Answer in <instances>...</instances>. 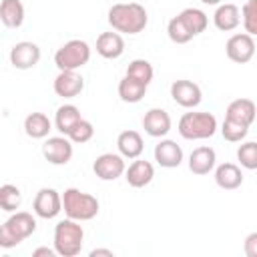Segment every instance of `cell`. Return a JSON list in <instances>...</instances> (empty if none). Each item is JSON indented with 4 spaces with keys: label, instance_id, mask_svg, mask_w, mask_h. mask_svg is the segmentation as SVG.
I'll use <instances>...</instances> for the list:
<instances>
[{
    "label": "cell",
    "instance_id": "cell-29",
    "mask_svg": "<svg viewBox=\"0 0 257 257\" xmlns=\"http://www.w3.org/2000/svg\"><path fill=\"white\" fill-rule=\"evenodd\" d=\"M22 205V193L16 185H2L0 187V209L14 213Z\"/></svg>",
    "mask_w": 257,
    "mask_h": 257
},
{
    "label": "cell",
    "instance_id": "cell-25",
    "mask_svg": "<svg viewBox=\"0 0 257 257\" xmlns=\"http://www.w3.org/2000/svg\"><path fill=\"white\" fill-rule=\"evenodd\" d=\"M147 94V84L131 78L124 74V78H120L118 82V96L122 102H128V104H135V102H141L143 96Z\"/></svg>",
    "mask_w": 257,
    "mask_h": 257
},
{
    "label": "cell",
    "instance_id": "cell-7",
    "mask_svg": "<svg viewBox=\"0 0 257 257\" xmlns=\"http://www.w3.org/2000/svg\"><path fill=\"white\" fill-rule=\"evenodd\" d=\"M225 52H227L229 60H233L237 64H245L255 56V40L247 32H237L227 40Z\"/></svg>",
    "mask_w": 257,
    "mask_h": 257
},
{
    "label": "cell",
    "instance_id": "cell-38",
    "mask_svg": "<svg viewBox=\"0 0 257 257\" xmlns=\"http://www.w3.org/2000/svg\"><path fill=\"white\" fill-rule=\"evenodd\" d=\"M96 255H108V257H112V251L110 249H92L90 251V257H96Z\"/></svg>",
    "mask_w": 257,
    "mask_h": 257
},
{
    "label": "cell",
    "instance_id": "cell-21",
    "mask_svg": "<svg viewBox=\"0 0 257 257\" xmlns=\"http://www.w3.org/2000/svg\"><path fill=\"white\" fill-rule=\"evenodd\" d=\"M215 183L225 191L239 189L243 185V173L235 163H223L215 169Z\"/></svg>",
    "mask_w": 257,
    "mask_h": 257
},
{
    "label": "cell",
    "instance_id": "cell-31",
    "mask_svg": "<svg viewBox=\"0 0 257 257\" xmlns=\"http://www.w3.org/2000/svg\"><path fill=\"white\" fill-rule=\"evenodd\" d=\"M66 137H68L70 143H74V145H84V143H88V141L94 137V126H92L90 120L80 118V120L68 131Z\"/></svg>",
    "mask_w": 257,
    "mask_h": 257
},
{
    "label": "cell",
    "instance_id": "cell-23",
    "mask_svg": "<svg viewBox=\"0 0 257 257\" xmlns=\"http://www.w3.org/2000/svg\"><path fill=\"white\" fill-rule=\"evenodd\" d=\"M0 22L6 28H20L24 22V4L20 0H0Z\"/></svg>",
    "mask_w": 257,
    "mask_h": 257
},
{
    "label": "cell",
    "instance_id": "cell-4",
    "mask_svg": "<svg viewBox=\"0 0 257 257\" xmlns=\"http://www.w3.org/2000/svg\"><path fill=\"white\" fill-rule=\"evenodd\" d=\"M179 135L187 141L211 139L217 133V118L211 112H185L179 118Z\"/></svg>",
    "mask_w": 257,
    "mask_h": 257
},
{
    "label": "cell",
    "instance_id": "cell-8",
    "mask_svg": "<svg viewBox=\"0 0 257 257\" xmlns=\"http://www.w3.org/2000/svg\"><path fill=\"white\" fill-rule=\"evenodd\" d=\"M40 62V46L30 40L16 42L10 48V64L18 70H30Z\"/></svg>",
    "mask_w": 257,
    "mask_h": 257
},
{
    "label": "cell",
    "instance_id": "cell-15",
    "mask_svg": "<svg viewBox=\"0 0 257 257\" xmlns=\"http://www.w3.org/2000/svg\"><path fill=\"white\" fill-rule=\"evenodd\" d=\"M155 177V167L149 161H143L137 157V161H133L126 169H124V179L131 187L135 189H143L147 187Z\"/></svg>",
    "mask_w": 257,
    "mask_h": 257
},
{
    "label": "cell",
    "instance_id": "cell-19",
    "mask_svg": "<svg viewBox=\"0 0 257 257\" xmlns=\"http://www.w3.org/2000/svg\"><path fill=\"white\" fill-rule=\"evenodd\" d=\"M213 24L223 30V32H231L235 30L239 24H241V12L235 4L231 2H225V4H219L215 14H213Z\"/></svg>",
    "mask_w": 257,
    "mask_h": 257
},
{
    "label": "cell",
    "instance_id": "cell-17",
    "mask_svg": "<svg viewBox=\"0 0 257 257\" xmlns=\"http://www.w3.org/2000/svg\"><path fill=\"white\" fill-rule=\"evenodd\" d=\"M96 52L106 58V60H114L118 56H122L124 52V40L118 32H102L96 38Z\"/></svg>",
    "mask_w": 257,
    "mask_h": 257
},
{
    "label": "cell",
    "instance_id": "cell-1",
    "mask_svg": "<svg viewBox=\"0 0 257 257\" xmlns=\"http://www.w3.org/2000/svg\"><path fill=\"white\" fill-rule=\"evenodd\" d=\"M108 24L122 34H139L149 24V14L139 2H118L108 8Z\"/></svg>",
    "mask_w": 257,
    "mask_h": 257
},
{
    "label": "cell",
    "instance_id": "cell-10",
    "mask_svg": "<svg viewBox=\"0 0 257 257\" xmlns=\"http://www.w3.org/2000/svg\"><path fill=\"white\" fill-rule=\"evenodd\" d=\"M72 143L68 137H48L42 145V155L50 165H66L72 159Z\"/></svg>",
    "mask_w": 257,
    "mask_h": 257
},
{
    "label": "cell",
    "instance_id": "cell-33",
    "mask_svg": "<svg viewBox=\"0 0 257 257\" xmlns=\"http://www.w3.org/2000/svg\"><path fill=\"white\" fill-rule=\"evenodd\" d=\"M241 22L247 34H257V0H247L241 6Z\"/></svg>",
    "mask_w": 257,
    "mask_h": 257
},
{
    "label": "cell",
    "instance_id": "cell-37",
    "mask_svg": "<svg viewBox=\"0 0 257 257\" xmlns=\"http://www.w3.org/2000/svg\"><path fill=\"white\" fill-rule=\"evenodd\" d=\"M32 255H34V257H40V255L52 257V255H56V251H54V249H48V247H38V249L32 251Z\"/></svg>",
    "mask_w": 257,
    "mask_h": 257
},
{
    "label": "cell",
    "instance_id": "cell-9",
    "mask_svg": "<svg viewBox=\"0 0 257 257\" xmlns=\"http://www.w3.org/2000/svg\"><path fill=\"white\" fill-rule=\"evenodd\" d=\"M32 209L40 219H54L62 211V197L56 189L42 187L34 197Z\"/></svg>",
    "mask_w": 257,
    "mask_h": 257
},
{
    "label": "cell",
    "instance_id": "cell-32",
    "mask_svg": "<svg viewBox=\"0 0 257 257\" xmlns=\"http://www.w3.org/2000/svg\"><path fill=\"white\" fill-rule=\"evenodd\" d=\"M247 133H249V126H245L241 122H235L231 118H225L223 124H221V135L229 143H241L247 137Z\"/></svg>",
    "mask_w": 257,
    "mask_h": 257
},
{
    "label": "cell",
    "instance_id": "cell-3",
    "mask_svg": "<svg viewBox=\"0 0 257 257\" xmlns=\"http://www.w3.org/2000/svg\"><path fill=\"white\" fill-rule=\"evenodd\" d=\"M62 211L66 213L68 219L74 221H90L98 215V199L90 193H82L80 189H66L62 195Z\"/></svg>",
    "mask_w": 257,
    "mask_h": 257
},
{
    "label": "cell",
    "instance_id": "cell-28",
    "mask_svg": "<svg viewBox=\"0 0 257 257\" xmlns=\"http://www.w3.org/2000/svg\"><path fill=\"white\" fill-rule=\"evenodd\" d=\"M126 76H131V78H135V80H139V82H143V84L149 86L151 80H153V76H155V70H153V64L149 60L135 58L126 66Z\"/></svg>",
    "mask_w": 257,
    "mask_h": 257
},
{
    "label": "cell",
    "instance_id": "cell-35",
    "mask_svg": "<svg viewBox=\"0 0 257 257\" xmlns=\"http://www.w3.org/2000/svg\"><path fill=\"white\" fill-rule=\"evenodd\" d=\"M22 241L6 227V223L4 225H0V247L2 249H12V247H16V245H20Z\"/></svg>",
    "mask_w": 257,
    "mask_h": 257
},
{
    "label": "cell",
    "instance_id": "cell-36",
    "mask_svg": "<svg viewBox=\"0 0 257 257\" xmlns=\"http://www.w3.org/2000/svg\"><path fill=\"white\" fill-rule=\"evenodd\" d=\"M245 253L247 257H257V233H251L245 241Z\"/></svg>",
    "mask_w": 257,
    "mask_h": 257
},
{
    "label": "cell",
    "instance_id": "cell-34",
    "mask_svg": "<svg viewBox=\"0 0 257 257\" xmlns=\"http://www.w3.org/2000/svg\"><path fill=\"white\" fill-rule=\"evenodd\" d=\"M237 159L241 163V167H245L247 171H255L257 169V143L247 141L237 149Z\"/></svg>",
    "mask_w": 257,
    "mask_h": 257
},
{
    "label": "cell",
    "instance_id": "cell-13",
    "mask_svg": "<svg viewBox=\"0 0 257 257\" xmlns=\"http://www.w3.org/2000/svg\"><path fill=\"white\" fill-rule=\"evenodd\" d=\"M143 128L149 137L161 139L171 131V116L165 108H151L143 116Z\"/></svg>",
    "mask_w": 257,
    "mask_h": 257
},
{
    "label": "cell",
    "instance_id": "cell-18",
    "mask_svg": "<svg viewBox=\"0 0 257 257\" xmlns=\"http://www.w3.org/2000/svg\"><path fill=\"white\" fill-rule=\"evenodd\" d=\"M225 118H231L235 122H241L245 126H251L255 120V102L251 98H235L229 102Z\"/></svg>",
    "mask_w": 257,
    "mask_h": 257
},
{
    "label": "cell",
    "instance_id": "cell-6",
    "mask_svg": "<svg viewBox=\"0 0 257 257\" xmlns=\"http://www.w3.org/2000/svg\"><path fill=\"white\" fill-rule=\"evenodd\" d=\"M124 169H126L124 157L116 153H102L92 163V171L100 181H116L118 177L124 175Z\"/></svg>",
    "mask_w": 257,
    "mask_h": 257
},
{
    "label": "cell",
    "instance_id": "cell-11",
    "mask_svg": "<svg viewBox=\"0 0 257 257\" xmlns=\"http://www.w3.org/2000/svg\"><path fill=\"white\" fill-rule=\"evenodd\" d=\"M171 96H173V100H175L179 106H183V108H195V106H199L201 100H203L201 86H199L197 82L185 80V78L175 80V82L171 84Z\"/></svg>",
    "mask_w": 257,
    "mask_h": 257
},
{
    "label": "cell",
    "instance_id": "cell-24",
    "mask_svg": "<svg viewBox=\"0 0 257 257\" xmlns=\"http://www.w3.org/2000/svg\"><path fill=\"white\" fill-rule=\"evenodd\" d=\"M24 131L30 139H46L52 131V122L44 112H30L24 118Z\"/></svg>",
    "mask_w": 257,
    "mask_h": 257
},
{
    "label": "cell",
    "instance_id": "cell-2",
    "mask_svg": "<svg viewBox=\"0 0 257 257\" xmlns=\"http://www.w3.org/2000/svg\"><path fill=\"white\" fill-rule=\"evenodd\" d=\"M84 241V229L80 221L74 219H62L54 227V251L62 257H76L82 251Z\"/></svg>",
    "mask_w": 257,
    "mask_h": 257
},
{
    "label": "cell",
    "instance_id": "cell-20",
    "mask_svg": "<svg viewBox=\"0 0 257 257\" xmlns=\"http://www.w3.org/2000/svg\"><path fill=\"white\" fill-rule=\"evenodd\" d=\"M116 149H118V155L120 157H124V159H137V157L143 155L145 143H143V137L137 131H122L116 137Z\"/></svg>",
    "mask_w": 257,
    "mask_h": 257
},
{
    "label": "cell",
    "instance_id": "cell-22",
    "mask_svg": "<svg viewBox=\"0 0 257 257\" xmlns=\"http://www.w3.org/2000/svg\"><path fill=\"white\" fill-rule=\"evenodd\" d=\"M6 227H8L20 241H24V239H28V237L36 231V219H34L30 213H26V211H14V213L8 217Z\"/></svg>",
    "mask_w": 257,
    "mask_h": 257
},
{
    "label": "cell",
    "instance_id": "cell-26",
    "mask_svg": "<svg viewBox=\"0 0 257 257\" xmlns=\"http://www.w3.org/2000/svg\"><path fill=\"white\" fill-rule=\"evenodd\" d=\"M80 118H82V116H80L78 106H74V104H62V106H58V110H56L54 126H56V131H60V133L66 137L68 131H70Z\"/></svg>",
    "mask_w": 257,
    "mask_h": 257
},
{
    "label": "cell",
    "instance_id": "cell-14",
    "mask_svg": "<svg viewBox=\"0 0 257 257\" xmlns=\"http://www.w3.org/2000/svg\"><path fill=\"white\" fill-rule=\"evenodd\" d=\"M155 161L165 169H175L183 163V149L171 139H161L155 145Z\"/></svg>",
    "mask_w": 257,
    "mask_h": 257
},
{
    "label": "cell",
    "instance_id": "cell-27",
    "mask_svg": "<svg viewBox=\"0 0 257 257\" xmlns=\"http://www.w3.org/2000/svg\"><path fill=\"white\" fill-rule=\"evenodd\" d=\"M179 18L185 22V26L189 28V32H191L193 36L205 32V30H207V24H209L207 14H205L203 10H199V8H185V10L179 14Z\"/></svg>",
    "mask_w": 257,
    "mask_h": 257
},
{
    "label": "cell",
    "instance_id": "cell-5",
    "mask_svg": "<svg viewBox=\"0 0 257 257\" xmlns=\"http://www.w3.org/2000/svg\"><path fill=\"white\" fill-rule=\"evenodd\" d=\"M90 60V46L86 40L72 38L64 42L56 54H54V64L58 70H78Z\"/></svg>",
    "mask_w": 257,
    "mask_h": 257
},
{
    "label": "cell",
    "instance_id": "cell-39",
    "mask_svg": "<svg viewBox=\"0 0 257 257\" xmlns=\"http://www.w3.org/2000/svg\"><path fill=\"white\" fill-rule=\"evenodd\" d=\"M203 4H209V6H219L223 0H201Z\"/></svg>",
    "mask_w": 257,
    "mask_h": 257
},
{
    "label": "cell",
    "instance_id": "cell-12",
    "mask_svg": "<svg viewBox=\"0 0 257 257\" xmlns=\"http://www.w3.org/2000/svg\"><path fill=\"white\" fill-rule=\"evenodd\" d=\"M52 88L62 98H74L84 90V78L76 70H60L54 78Z\"/></svg>",
    "mask_w": 257,
    "mask_h": 257
},
{
    "label": "cell",
    "instance_id": "cell-16",
    "mask_svg": "<svg viewBox=\"0 0 257 257\" xmlns=\"http://www.w3.org/2000/svg\"><path fill=\"white\" fill-rule=\"evenodd\" d=\"M217 165L215 149L211 147H197L189 155V169L193 175H209Z\"/></svg>",
    "mask_w": 257,
    "mask_h": 257
},
{
    "label": "cell",
    "instance_id": "cell-30",
    "mask_svg": "<svg viewBox=\"0 0 257 257\" xmlns=\"http://www.w3.org/2000/svg\"><path fill=\"white\" fill-rule=\"evenodd\" d=\"M167 34H169V38H171L175 44H187V42L193 38V34H191L189 28L185 26V22L179 18V14L169 20V24H167Z\"/></svg>",
    "mask_w": 257,
    "mask_h": 257
}]
</instances>
